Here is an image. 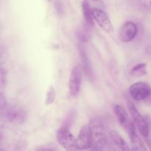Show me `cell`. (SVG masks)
Wrapping results in <instances>:
<instances>
[{
    "mask_svg": "<svg viewBox=\"0 0 151 151\" xmlns=\"http://www.w3.org/2000/svg\"><path fill=\"white\" fill-rule=\"evenodd\" d=\"M93 137L92 147L94 149H103L107 145L108 139L106 136V131L103 122L97 119H93L89 122Z\"/></svg>",
    "mask_w": 151,
    "mask_h": 151,
    "instance_id": "cell-1",
    "label": "cell"
},
{
    "mask_svg": "<svg viewBox=\"0 0 151 151\" xmlns=\"http://www.w3.org/2000/svg\"><path fill=\"white\" fill-rule=\"evenodd\" d=\"M1 114L5 120L13 124H23L27 119V114L24 109L16 105L7 106L1 109Z\"/></svg>",
    "mask_w": 151,
    "mask_h": 151,
    "instance_id": "cell-2",
    "label": "cell"
},
{
    "mask_svg": "<svg viewBox=\"0 0 151 151\" xmlns=\"http://www.w3.org/2000/svg\"><path fill=\"white\" fill-rule=\"evenodd\" d=\"M58 142L62 147L66 150H77L78 147V140L75 136L69 131L67 128L62 127L58 129L56 135Z\"/></svg>",
    "mask_w": 151,
    "mask_h": 151,
    "instance_id": "cell-3",
    "label": "cell"
},
{
    "mask_svg": "<svg viewBox=\"0 0 151 151\" xmlns=\"http://www.w3.org/2000/svg\"><path fill=\"white\" fill-rule=\"evenodd\" d=\"M114 111L116 114L119 124L126 131L129 137L137 133L135 123H134V122L131 121V119L129 117V115L128 114L127 111L122 106L115 105L114 106Z\"/></svg>",
    "mask_w": 151,
    "mask_h": 151,
    "instance_id": "cell-4",
    "label": "cell"
},
{
    "mask_svg": "<svg viewBox=\"0 0 151 151\" xmlns=\"http://www.w3.org/2000/svg\"><path fill=\"white\" fill-rule=\"evenodd\" d=\"M128 106V109L131 114L132 119L137 126V129L139 131L141 135L144 137H147L149 136L150 130H149V126L146 122L145 119L142 116L141 114L138 111L135 106L131 102H128L127 103Z\"/></svg>",
    "mask_w": 151,
    "mask_h": 151,
    "instance_id": "cell-5",
    "label": "cell"
},
{
    "mask_svg": "<svg viewBox=\"0 0 151 151\" xmlns=\"http://www.w3.org/2000/svg\"><path fill=\"white\" fill-rule=\"evenodd\" d=\"M129 92L134 100L141 101L150 97L151 86L145 82L134 83L130 86Z\"/></svg>",
    "mask_w": 151,
    "mask_h": 151,
    "instance_id": "cell-6",
    "label": "cell"
},
{
    "mask_svg": "<svg viewBox=\"0 0 151 151\" xmlns=\"http://www.w3.org/2000/svg\"><path fill=\"white\" fill-rule=\"evenodd\" d=\"M77 140L78 150L91 148L93 144V137L90 124H86L81 128Z\"/></svg>",
    "mask_w": 151,
    "mask_h": 151,
    "instance_id": "cell-7",
    "label": "cell"
},
{
    "mask_svg": "<svg viewBox=\"0 0 151 151\" xmlns=\"http://www.w3.org/2000/svg\"><path fill=\"white\" fill-rule=\"evenodd\" d=\"M82 83L81 70L78 66H75L71 71L69 78V93L70 95L75 96L79 93Z\"/></svg>",
    "mask_w": 151,
    "mask_h": 151,
    "instance_id": "cell-8",
    "label": "cell"
},
{
    "mask_svg": "<svg viewBox=\"0 0 151 151\" xmlns=\"http://www.w3.org/2000/svg\"><path fill=\"white\" fill-rule=\"evenodd\" d=\"M92 14L94 20L104 32L106 33H111L113 32V26L110 19L103 10L94 7L92 9Z\"/></svg>",
    "mask_w": 151,
    "mask_h": 151,
    "instance_id": "cell-9",
    "label": "cell"
},
{
    "mask_svg": "<svg viewBox=\"0 0 151 151\" xmlns=\"http://www.w3.org/2000/svg\"><path fill=\"white\" fill-rule=\"evenodd\" d=\"M137 26L133 22H127L122 25L119 32V39L122 42L133 41L137 34Z\"/></svg>",
    "mask_w": 151,
    "mask_h": 151,
    "instance_id": "cell-10",
    "label": "cell"
},
{
    "mask_svg": "<svg viewBox=\"0 0 151 151\" xmlns=\"http://www.w3.org/2000/svg\"><path fill=\"white\" fill-rule=\"evenodd\" d=\"M78 50H79L80 56H81V60L83 63V71L88 76H93V70L91 67V63H90L89 58L84 50L83 47L82 45L78 46Z\"/></svg>",
    "mask_w": 151,
    "mask_h": 151,
    "instance_id": "cell-11",
    "label": "cell"
},
{
    "mask_svg": "<svg viewBox=\"0 0 151 151\" xmlns=\"http://www.w3.org/2000/svg\"><path fill=\"white\" fill-rule=\"evenodd\" d=\"M109 136H110V138L111 139L113 142L116 145V146H117L119 149L124 151L131 150L129 146H128V145L127 144L126 142L124 140V139L122 138V136L119 133L115 131H111L109 132Z\"/></svg>",
    "mask_w": 151,
    "mask_h": 151,
    "instance_id": "cell-12",
    "label": "cell"
},
{
    "mask_svg": "<svg viewBox=\"0 0 151 151\" xmlns=\"http://www.w3.org/2000/svg\"><path fill=\"white\" fill-rule=\"evenodd\" d=\"M83 13L84 19L88 26L93 27L94 24V20L93 18L92 9L90 7L89 2L88 0H83L81 3Z\"/></svg>",
    "mask_w": 151,
    "mask_h": 151,
    "instance_id": "cell-13",
    "label": "cell"
},
{
    "mask_svg": "<svg viewBox=\"0 0 151 151\" xmlns=\"http://www.w3.org/2000/svg\"><path fill=\"white\" fill-rule=\"evenodd\" d=\"M130 139H131V150H146L147 148L145 147V145L142 141L140 137L137 134H132L130 136Z\"/></svg>",
    "mask_w": 151,
    "mask_h": 151,
    "instance_id": "cell-14",
    "label": "cell"
},
{
    "mask_svg": "<svg viewBox=\"0 0 151 151\" xmlns=\"http://www.w3.org/2000/svg\"><path fill=\"white\" fill-rule=\"evenodd\" d=\"M146 63H142L136 65L135 66L132 68V69L130 72V75L134 78H140L142 76H144L147 74V69H146Z\"/></svg>",
    "mask_w": 151,
    "mask_h": 151,
    "instance_id": "cell-15",
    "label": "cell"
},
{
    "mask_svg": "<svg viewBox=\"0 0 151 151\" xmlns=\"http://www.w3.org/2000/svg\"><path fill=\"white\" fill-rule=\"evenodd\" d=\"M56 98V91L55 89L54 86H51L48 90V92L47 94V97H46V105H50L55 100Z\"/></svg>",
    "mask_w": 151,
    "mask_h": 151,
    "instance_id": "cell-16",
    "label": "cell"
},
{
    "mask_svg": "<svg viewBox=\"0 0 151 151\" xmlns=\"http://www.w3.org/2000/svg\"><path fill=\"white\" fill-rule=\"evenodd\" d=\"M77 36L81 42H87L89 40V33L85 29H81L77 32Z\"/></svg>",
    "mask_w": 151,
    "mask_h": 151,
    "instance_id": "cell-17",
    "label": "cell"
},
{
    "mask_svg": "<svg viewBox=\"0 0 151 151\" xmlns=\"http://www.w3.org/2000/svg\"><path fill=\"white\" fill-rule=\"evenodd\" d=\"M55 7L56 10H57L58 13L59 15L63 14V4H62L61 1L58 0V1L55 2Z\"/></svg>",
    "mask_w": 151,
    "mask_h": 151,
    "instance_id": "cell-18",
    "label": "cell"
},
{
    "mask_svg": "<svg viewBox=\"0 0 151 151\" xmlns=\"http://www.w3.org/2000/svg\"><path fill=\"white\" fill-rule=\"evenodd\" d=\"M4 75H4V70H3V69H1V86H2V87H4L3 86H4V83H5V81H6V77L5 78H4Z\"/></svg>",
    "mask_w": 151,
    "mask_h": 151,
    "instance_id": "cell-19",
    "label": "cell"
},
{
    "mask_svg": "<svg viewBox=\"0 0 151 151\" xmlns=\"http://www.w3.org/2000/svg\"><path fill=\"white\" fill-rule=\"evenodd\" d=\"M146 142H147V145H148L151 149V141H150V139H146Z\"/></svg>",
    "mask_w": 151,
    "mask_h": 151,
    "instance_id": "cell-20",
    "label": "cell"
},
{
    "mask_svg": "<svg viewBox=\"0 0 151 151\" xmlns=\"http://www.w3.org/2000/svg\"><path fill=\"white\" fill-rule=\"evenodd\" d=\"M47 1H48L50 3H52V2L53 0H47Z\"/></svg>",
    "mask_w": 151,
    "mask_h": 151,
    "instance_id": "cell-21",
    "label": "cell"
},
{
    "mask_svg": "<svg viewBox=\"0 0 151 151\" xmlns=\"http://www.w3.org/2000/svg\"><path fill=\"white\" fill-rule=\"evenodd\" d=\"M150 7H151V1H150Z\"/></svg>",
    "mask_w": 151,
    "mask_h": 151,
    "instance_id": "cell-22",
    "label": "cell"
},
{
    "mask_svg": "<svg viewBox=\"0 0 151 151\" xmlns=\"http://www.w3.org/2000/svg\"><path fill=\"white\" fill-rule=\"evenodd\" d=\"M92 1H97V0H92Z\"/></svg>",
    "mask_w": 151,
    "mask_h": 151,
    "instance_id": "cell-23",
    "label": "cell"
}]
</instances>
